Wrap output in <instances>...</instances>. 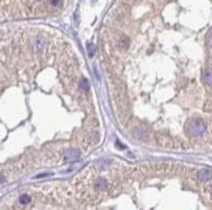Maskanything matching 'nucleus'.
<instances>
[{
	"label": "nucleus",
	"mask_w": 212,
	"mask_h": 210,
	"mask_svg": "<svg viewBox=\"0 0 212 210\" xmlns=\"http://www.w3.org/2000/svg\"><path fill=\"white\" fill-rule=\"evenodd\" d=\"M202 79L206 84L212 86V69H206L202 73Z\"/></svg>",
	"instance_id": "7ed1b4c3"
},
{
	"label": "nucleus",
	"mask_w": 212,
	"mask_h": 210,
	"mask_svg": "<svg viewBox=\"0 0 212 210\" xmlns=\"http://www.w3.org/2000/svg\"><path fill=\"white\" fill-rule=\"evenodd\" d=\"M186 131H187V134H190L191 136H201V135L204 134L206 126L202 121L193 119V121H189V122H187Z\"/></svg>",
	"instance_id": "f257e3e1"
},
{
	"label": "nucleus",
	"mask_w": 212,
	"mask_h": 210,
	"mask_svg": "<svg viewBox=\"0 0 212 210\" xmlns=\"http://www.w3.org/2000/svg\"><path fill=\"white\" fill-rule=\"evenodd\" d=\"M3 182H4V175H3V174H0V184H2Z\"/></svg>",
	"instance_id": "9d476101"
},
{
	"label": "nucleus",
	"mask_w": 212,
	"mask_h": 210,
	"mask_svg": "<svg viewBox=\"0 0 212 210\" xmlns=\"http://www.w3.org/2000/svg\"><path fill=\"white\" fill-rule=\"evenodd\" d=\"M33 45H34V48L37 49V51H41V49H43L46 47V40L43 38H35L34 39V42H33Z\"/></svg>",
	"instance_id": "20e7f679"
},
{
	"label": "nucleus",
	"mask_w": 212,
	"mask_h": 210,
	"mask_svg": "<svg viewBox=\"0 0 212 210\" xmlns=\"http://www.w3.org/2000/svg\"><path fill=\"white\" fill-rule=\"evenodd\" d=\"M105 185H107V183H105L104 179H99V180H96V183H95V187L98 189H103Z\"/></svg>",
	"instance_id": "423d86ee"
},
{
	"label": "nucleus",
	"mask_w": 212,
	"mask_h": 210,
	"mask_svg": "<svg viewBox=\"0 0 212 210\" xmlns=\"http://www.w3.org/2000/svg\"><path fill=\"white\" fill-rule=\"evenodd\" d=\"M80 88H81V89H83V91H87V89L90 88V87H89L87 80H86V79H82V80H81V83H80Z\"/></svg>",
	"instance_id": "6e6552de"
},
{
	"label": "nucleus",
	"mask_w": 212,
	"mask_h": 210,
	"mask_svg": "<svg viewBox=\"0 0 212 210\" xmlns=\"http://www.w3.org/2000/svg\"><path fill=\"white\" fill-rule=\"evenodd\" d=\"M51 3H52L53 5H59V4H60V0H51Z\"/></svg>",
	"instance_id": "1a4fd4ad"
},
{
	"label": "nucleus",
	"mask_w": 212,
	"mask_h": 210,
	"mask_svg": "<svg viewBox=\"0 0 212 210\" xmlns=\"http://www.w3.org/2000/svg\"><path fill=\"white\" fill-rule=\"evenodd\" d=\"M78 157H80V152L76 150V149H72V150L65 152L64 159H65L66 162H68V161H73V159H77Z\"/></svg>",
	"instance_id": "f03ea898"
},
{
	"label": "nucleus",
	"mask_w": 212,
	"mask_h": 210,
	"mask_svg": "<svg viewBox=\"0 0 212 210\" xmlns=\"http://www.w3.org/2000/svg\"><path fill=\"white\" fill-rule=\"evenodd\" d=\"M27 202H30V197L27 196V194H22V196L20 197V204L25 205V204H27Z\"/></svg>",
	"instance_id": "0eeeda50"
},
{
	"label": "nucleus",
	"mask_w": 212,
	"mask_h": 210,
	"mask_svg": "<svg viewBox=\"0 0 212 210\" xmlns=\"http://www.w3.org/2000/svg\"><path fill=\"white\" fill-rule=\"evenodd\" d=\"M198 178L201 179L202 182L208 180V179L212 178V171H211V170H201V171L198 173Z\"/></svg>",
	"instance_id": "39448f33"
}]
</instances>
